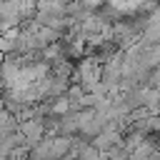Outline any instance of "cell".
Instances as JSON below:
<instances>
[{
    "instance_id": "6da1fadb",
    "label": "cell",
    "mask_w": 160,
    "mask_h": 160,
    "mask_svg": "<svg viewBox=\"0 0 160 160\" xmlns=\"http://www.w3.org/2000/svg\"><path fill=\"white\" fill-rule=\"evenodd\" d=\"M100 68H102V62H100L95 55H85V58L75 65L72 80H75L85 92H90V90L100 82Z\"/></svg>"
}]
</instances>
